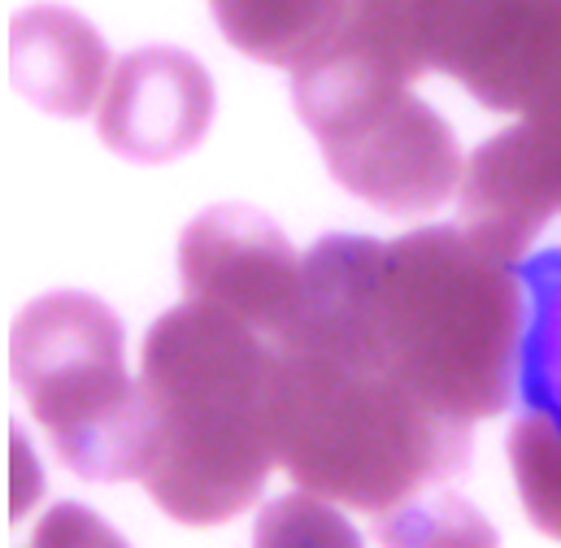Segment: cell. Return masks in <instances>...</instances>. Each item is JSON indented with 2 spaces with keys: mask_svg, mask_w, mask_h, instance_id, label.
I'll use <instances>...</instances> for the list:
<instances>
[{
  "mask_svg": "<svg viewBox=\"0 0 561 548\" xmlns=\"http://www.w3.org/2000/svg\"><path fill=\"white\" fill-rule=\"evenodd\" d=\"M518 335L514 266L466 227H422L392 244L318 240L279 344L362 357L422 406L474 426L510 406Z\"/></svg>",
  "mask_w": 561,
  "mask_h": 548,
  "instance_id": "1",
  "label": "cell"
},
{
  "mask_svg": "<svg viewBox=\"0 0 561 548\" xmlns=\"http://www.w3.org/2000/svg\"><path fill=\"white\" fill-rule=\"evenodd\" d=\"M136 384L144 492L183 527L240 518L279 461V344L183 300L148 327Z\"/></svg>",
  "mask_w": 561,
  "mask_h": 548,
  "instance_id": "2",
  "label": "cell"
},
{
  "mask_svg": "<svg viewBox=\"0 0 561 548\" xmlns=\"http://www.w3.org/2000/svg\"><path fill=\"white\" fill-rule=\"evenodd\" d=\"M470 431L362 357L279 344V466L322 501L388 514L466 470Z\"/></svg>",
  "mask_w": 561,
  "mask_h": 548,
  "instance_id": "3",
  "label": "cell"
},
{
  "mask_svg": "<svg viewBox=\"0 0 561 548\" xmlns=\"http://www.w3.org/2000/svg\"><path fill=\"white\" fill-rule=\"evenodd\" d=\"M9 379L48 431L66 470L88 483L136 479L140 384L114 309L88 292H48L9 327Z\"/></svg>",
  "mask_w": 561,
  "mask_h": 548,
  "instance_id": "4",
  "label": "cell"
},
{
  "mask_svg": "<svg viewBox=\"0 0 561 548\" xmlns=\"http://www.w3.org/2000/svg\"><path fill=\"white\" fill-rule=\"evenodd\" d=\"M291 101L340 187L410 218L461 192L466 157L453 127L410 83L331 48L291 75Z\"/></svg>",
  "mask_w": 561,
  "mask_h": 548,
  "instance_id": "5",
  "label": "cell"
},
{
  "mask_svg": "<svg viewBox=\"0 0 561 548\" xmlns=\"http://www.w3.org/2000/svg\"><path fill=\"white\" fill-rule=\"evenodd\" d=\"M183 300L279 344L300 309L305 258L253 205H214L179 236Z\"/></svg>",
  "mask_w": 561,
  "mask_h": 548,
  "instance_id": "6",
  "label": "cell"
},
{
  "mask_svg": "<svg viewBox=\"0 0 561 548\" xmlns=\"http://www.w3.org/2000/svg\"><path fill=\"white\" fill-rule=\"evenodd\" d=\"M483 110L536 114L561 96V0H461L439 53Z\"/></svg>",
  "mask_w": 561,
  "mask_h": 548,
  "instance_id": "7",
  "label": "cell"
},
{
  "mask_svg": "<svg viewBox=\"0 0 561 548\" xmlns=\"http://www.w3.org/2000/svg\"><path fill=\"white\" fill-rule=\"evenodd\" d=\"M461 227L496 258L518 262L561 214V96L483 139L466 157Z\"/></svg>",
  "mask_w": 561,
  "mask_h": 548,
  "instance_id": "8",
  "label": "cell"
},
{
  "mask_svg": "<svg viewBox=\"0 0 561 548\" xmlns=\"http://www.w3.org/2000/svg\"><path fill=\"white\" fill-rule=\"evenodd\" d=\"M214 123V79L183 48H136L114 61L96 105L101 144L136 165L192 152Z\"/></svg>",
  "mask_w": 561,
  "mask_h": 548,
  "instance_id": "9",
  "label": "cell"
},
{
  "mask_svg": "<svg viewBox=\"0 0 561 548\" xmlns=\"http://www.w3.org/2000/svg\"><path fill=\"white\" fill-rule=\"evenodd\" d=\"M110 70L105 39L75 9L31 4L9 18L4 75L26 105L53 118H83L101 105Z\"/></svg>",
  "mask_w": 561,
  "mask_h": 548,
  "instance_id": "10",
  "label": "cell"
},
{
  "mask_svg": "<svg viewBox=\"0 0 561 548\" xmlns=\"http://www.w3.org/2000/svg\"><path fill=\"white\" fill-rule=\"evenodd\" d=\"M461 0H348L340 53L414 83L426 70H439V53Z\"/></svg>",
  "mask_w": 561,
  "mask_h": 548,
  "instance_id": "11",
  "label": "cell"
},
{
  "mask_svg": "<svg viewBox=\"0 0 561 548\" xmlns=\"http://www.w3.org/2000/svg\"><path fill=\"white\" fill-rule=\"evenodd\" d=\"M209 13L240 53L296 75L335 48L348 0H209Z\"/></svg>",
  "mask_w": 561,
  "mask_h": 548,
  "instance_id": "12",
  "label": "cell"
},
{
  "mask_svg": "<svg viewBox=\"0 0 561 548\" xmlns=\"http://www.w3.org/2000/svg\"><path fill=\"white\" fill-rule=\"evenodd\" d=\"M383 548H501L496 527L453 488H422L419 496L375 518Z\"/></svg>",
  "mask_w": 561,
  "mask_h": 548,
  "instance_id": "13",
  "label": "cell"
},
{
  "mask_svg": "<svg viewBox=\"0 0 561 548\" xmlns=\"http://www.w3.org/2000/svg\"><path fill=\"white\" fill-rule=\"evenodd\" d=\"M510 466L527 518L561 540V426L549 413H523L510 426Z\"/></svg>",
  "mask_w": 561,
  "mask_h": 548,
  "instance_id": "14",
  "label": "cell"
},
{
  "mask_svg": "<svg viewBox=\"0 0 561 548\" xmlns=\"http://www.w3.org/2000/svg\"><path fill=\"white\" fill-rule=\"evenodd\" d=\"M253 548H366L348 518H340L313 492H287L271 501L253 527Z\"/></svg>",
  "mask_w": 561,
  "mask_h": 548,
  "instance_id": "15",
  "label": "cell"
},
{
  "mask_svg": "<svg viewBox=\"0 0 561 548\" xmlns=\"http://www.w3.org/2000/svg\"><path fill=\"white\" fill-rule=\"evenodd\" d=\"M26 548H131L105 518H96L88 505H53L44 518H39V527H35V536H31V545Z\"/></svg>",
  "mask_w": 561,
  "mask_h": 548,
  "instance_id": "16",
  "label": "cell"
}]
</instances>
